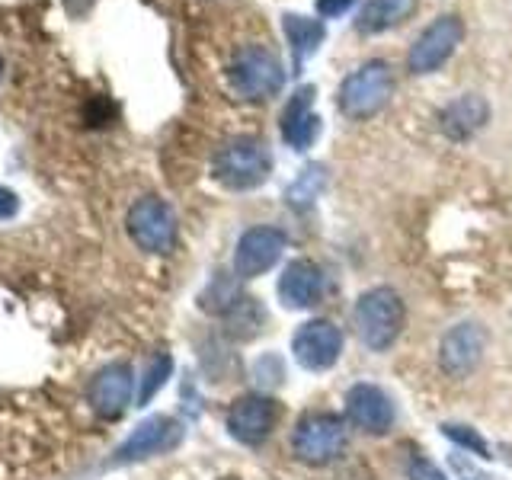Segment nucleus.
Listing matches in <instances>:
<instances>
[{"instance_id": "obj_1", "label": "nucleus", "mask_w": 512, "mask_h": 480, "mask_svg": "<svg viewBox=\"0 0 512 480\" xmlns=\"http://www.w3.org/2000/svg\"><path fill=\"white\" fill-rule=\"evenodd\" d=\"M212 173L221 186H228L234 192L263 186L272 173L269 144L263 138H253V135L231 138L228 144H221L218 148V154L212 160Z\"/></svg>"}, {"instance_id": "obj_2", "label": "nucleus", "mask_w": 512, "mask_h": 480, "mask_svg": "<svg viewBox=\"0 0 512 480\" xmlns=\"http://www.w3.org/2000/svg\"><path fill=\"white\" fill-rule=\"evenodd\" d=\"M394 90V77L391 68L384 61H365L362 68H356L352 74H346V80L340 84V93H336V106L346 119L362 122L372 119L388 106Z\"/></svg>"}, {"instance_id": "obj_3", "label": "nucleus", "mask_w": 512, "mask_h": 480, "mask_svg": "<svg viewBox=\"0 0 512 480\" xmlns=\"http://www.w3.org/2000/svg\"><path fill=\"white\" fill-rule=\"evenodd\" d=\"M352 320H356L359 340L368 349L384 352V349L394 346L400 330H404L407 311H404V301H400V295L391 292V288H372V292H365L356 301Z\"/></svg>"}, {"instance_id": "obj_4", "label": "nucleus", "mask_w": 512, "mask_h": 480, "mask_svg": "<svg viewBox=\"0 0 512 480\" xmlns=\"http://www.w3.org/2000/svg\"><path fill=\"white\" fill-rule=\"evenodd\" d=\"M285 84L282 61L263 45H247L240 48L231 61V87L244 100H269L276 96Z\"/></svg>"}, {"instance_id": "obj_5", "label": "nucleus", "mask_w": 512, "mask_h": 480, "mask_svg": "<svg viewBox=\"0 0 512 480\" xmlns=\"http://www.w3.org/2000/svg\"><path fill=\"white\" fill-rule=\"evenodd\" d=\"M292 448L304 464H330L346 448V423L333 413H308L301 416L292 436Z\"/></svg>"}, {"instance_id": "obj_6", "label": "nucleus", "mask_w": 512, "mask_h": 480, "mask_svg": "<svg viewBox=\"0 0 512 480\" xmlns=\"http://www.w3.org/2000/svg\"><path fill=\"white\" fill-rule=\"evenodd\" d=\"M128 234L144 253H170L176 247V215L173 208L157 199L144 196L128 208Z\"/></svg>"}, {"instance_id": "obj_7", "label": "nucleus", "mask_w": 512, "mask_h": 480, "mask_svg": "<svg viewBox=\"0 0 512 480\" xmlns=\"http://www.w3.org/2000/svg\"><path fill=\"white\" fill-rule=\"evenodd\" d=\"M464 39V23L458 20L455 13H445L439 20H432L420 39L410 45V55H407V68L410 74H432L439 71L442 64L455 55V48Z\"/></svg>"}, {"instance_id": "obj_8", "label": "nucleus", "mask_w": 512, "mask_h": 480, "mask_svg": "<svg viewBox=\"0 0 512 480\" xmlns=\"http://www.w3.org/2000/svg\"><path fill=\"white\" fill-rule=\"evenodd\" d=\"M180 442H183V426L176 423L173 416H148V420L138 423L132 436L116 448V455H112L109 464H135L144 458L173 452Z\"/></svg>"}, {"instance_id": "obj_9", "label": "nucleus", "mask_w": 512, "mask_h": 480, "mask_svg": "<svg viewBox=\"0 0 512 480\" xmlns=\"http://www.w3.org/2000/svg\"><path fill=\"white\" fill-rule=\"evenodd\" d=\"M343 352V333L330 320H308L301 324L292 340V356L308 372H327Z\"/></svg>"}, {"instance_id": "obj_10", "label": "nucleus", "mask_w": 512, "mask_h": 480, "mask_svg": "<svg viewBox=\"0 0 512 480\" xmlns=\"http://www.w3.org/2000/svg\"><path fill=\"white\" fill-rule=\"evenodd\" d=\"M285 250V234L279 228H250L244 231V237L237 240L234 250V272L237 279H256L269 272L279 263V256Z\"/></svg>"}, {"instance_id": "obj_11", "label": "nucleus", "mask_w": 512, "mask_h": 480, "mask_svg": "<svg viewBox=\"0 0 512 480\" xmlns=\"http://www.w3.org/2000/svg\"><path fill=\"white\" fill-rule=\"evenodd\" d=\"M132 365L128 362H112V365H103L100 372L93 375L90 381V407L106 416V420H116V416L125 413V407L132 404Z\"/></svg>"}, {"instance_id": "obj_12", "label": "nucleus", "mask_w": 512, "mask_h": 480, "mask_svg": "<svg viewBox=\"0 0 512 480\" xmlns=\"http://www.w3.org/2000/svg\"><path fill=\"white\" fill-rule=\"evenodd\" d=\"M276 420H279L276 404L263 394H250L234 400V407L228 410V432L244 445H260L269 439Z\"/></svg>"}, {"instance_id": "obj_13", "label": "nucleus", "mask_w": 512, "mask_h": 480, "mask_svg": "<svg viewBox=\"0 0 512 480\" xmlns=\"http://www.w3.org/2000/svg\"><path fill=\"white\" fill-rule=\"evenodd\" d=\"M346 420L356 429L368 432V436H384L394 423L391 397L375 388V384H356L346 394Z\"/></svg>"}, {"instance_id": "obj_14", "label": "nucleus", "mask_w": 512, "mask_h": 480, "mask_svg": "<svg viewBox=\"0 0 512 480\" xmlns=\"http://www.w3.org/2000/svg\"><path fill=\"white\" fill-rule=\"evenodd\" d=\"M484 349H487V333L480 324H458L442 336V346H439V362L448 375H468L477 368V362L484 359Z\"/></svg>"}, {"instance_id": "obj_15", "label": "nucleus", "mask_w": 512, "mask_h": 480, "mask_svg": "<svg viewBox=\"0 0 512 480\" xmlns=\"http://www.w3.org/2000/svg\"><path fill=\"white\" fill-rule=\"evenodd\" d=\"M314 96L317 90L311 84H304L288 96V106L282 112V138L288 141V148H295V151H308L320 135V119L311 109Z\"/></svg>"}, {"instance_id": "obj_16", "label": "nucleus", "mask_w": 512, "mask_h": 480, "mask_svg": "<svg viewBox=\"0 0 512 480\" xmlns=\"http://www.w3.org/2000/svg\"><path fill=\"white\" fill-rule=\"evenodd\" d=\"M324 295V272L311 260H292L279 279V298L288 311H304Z\"/></svg>"}, {"instance_id": "obj_17", "label": "nucleus", "mask_w": 512, "mask_h": 480, "mask_svg": "<svg viewBox=\"0 0 512 480\" xmlns=\"http://www.w3.org/2000/svg\"><path fill=\"white\" fill-rule=\"evenodd\" d=\"M487 119H490V106H487L484 96L461 93V96H455V100L442 109L439 125H442V132L452 141H464V138L477 135L480 128L487 125Z\"/></svg>"}, {"instance_id": "obj_18", "label": "nucleus", "mask_w": 512, "mask_h": 480, "mask_svg": "<svg viewBox=\"0 0 512 480\" xmlns=\"http://www.w3.org/2000/svg\"><path fill=\"white\" fill-rule=\"evenodd\" d=\"M413 10H416V0H365V7L359 10V20H356V32H362V36H378V32L410 20Z\"/></svg>"}, {"instance_id": "obj_19", "label": "nucleus", "mask_w": 512, "mask_h": 480, "mask_svg": "<svg viewBox=\"0 0 512 480\" xmlns=\"http://www.w3.org/2000/svg\"><path fill=\"white\" fill-rule=\"evenodd\" d=\"M282 29H285V39L292 45V58H295V74H301L304 61H308L320 42L327 36V26L320 20H308V16H298V13H288L282 16Z\"/></svg>"}, {"instance_id": "obj_20", "label": "nucleus", "mask_w": 512, "mask_h": 480, "mask_svg": "<svg viewBox=\"0 0 512 480\" xmlns=\"http://www.w3.org/2000/svg\"><path fill=\"white\" fill-rule=\"evenodd\" d=\"M324 186H327V167L311 164V167H304L298 173V180L285 189V202L295 205V208H304V205H311L320 192H324Z\"/></svg>"}, {"instance_id": "obj_21", "label": "nucleus", "mask_w": 512, "mask_h": 480, "mask_svg": "<svg viewBox=\"0 0 512 480\" xmlns=\"http://www.w3.org/2000/svg\"><path fill=\"white\" fill-rule=\"evenodd\" d=\"M170 375H173V359L167 356V352H160V356L151 362L148 375H144V381H141V391H138V404L135 407H148L151 400L160 394V388L167 384Z\"/></svg>"}, {"instance_id": "obj_22", "label": "nucleus", "mask_w": 512, "mask_h": 480, "mask_svg": "<svg viewBox=\"0 0 512 480\" xmlns=\"http://www.w3.org/2000/svg\"><path fill=\"white\" fill-rule=\"evenodd\" d=\"M442 432H445L448 439H455L458 445L471 448L474 455H480V458H490V455H487V452H490V448H487V442L480 439L474 429H464V426H452V423H448V426H442Z\"/></svg>"}, {"instance_id": "obj_23", "label": "nucleus", "mask_w": 512, "mask_h": 480, "mask_svg": "<svg viewBox=\"0 0 512 480\" xmlns=\"http://www.w3.org/2000/svg\"><path fill=\"white\" fill-rule=\"evenodd\" d=\"M407 477H410V480H448V477L436 468V464L426 461L423 455H413V458H410V464H407Z\"/></svg>"}, {"instance_id": "obj_24", "label": "nucleus", "mask_w": 512, "mask_h": 480, "mask_svg": "<svg viewBox=\"0 0 512 480\" xmlns=\"http://www.w3.org/2000/svg\"><path fill=\"white\" fill-rule=\"evenodd\" d=\"M356 0H317V13L324 16V20H336V16H343L352 10Z\"/></svg>"}, {"instance_id": "obj_25", "label": "nucleus", "mask_w": 512, "mask_h": 480, "mask_svg": "<svg viewBox=\"0 0 512 480\" xmlns=\"http://www.w3.org/2000/svg\"><path fill=\"white\" fill-rule=\"evenodd\" d=\"M16 212H20V199H16V192L7 189V186H0V221L13 218Z\"/></svg>"}, {"instance_id": "obj_26", "label": "nucleus", "mask_w": 512, "mask_h": 480, "mask_svg": "<svg viewBox=\"0 0 512 480\" xmlns=\"http://www.w3.org/2000/svg\"><path fill=\"white\" fill-rule=\"evenodd\" d=\"M61 4H64V10H68L71 20H80V16H87L93 10L96 0H61Z\"/></svg>"}, {"instance_id": "obj_27", "label": "nucleus", "mask_w": 512, "mask_h": 480, "mask_svg": "<svg viewBox=\"0 0 512 480\" xmlns=\"http://www.w3.org/2000/svg\"><path fill=\"white\" fill-rule=\"evenodd\" d=\"M0 74H4V58H0Z\"/></svg>"}]
</instances>
